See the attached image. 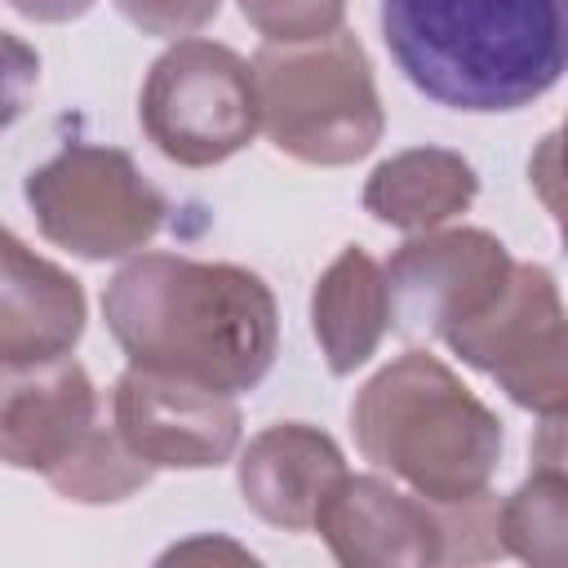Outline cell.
<instances>
[{
	"mask_svg": "<svg viewBox=\"0 0 568 568\" xmlns=\"http://www.w3.org/2000/svg\"><path fill=\"white\" fill-rule=\"evenodd\" d=\"M315 532L346 568H430L506 555L501 501L488 488L462 501H430L382 475H346L320 506Z\"/></svg>",
	"mask_w": 568,
	"mask_h": 568,
	"instance_id": "5b68a950",
	"label": "cell"
},
{
	"mask_svg": "<svg viewBox=\"0 0 568 568\" xmlns=\"http://www.w3.org/2000/svg\"><path fill=\"white\" fill-rule=\"evenodd\" d=\"M404 80L448 111H519L568 71V0H382Z\"/></svg>",
	"mask_w": 568,
	"mask_h": 568,
	"instance_id": "7a4b0ae2",
	"label": "cell"
},
{
	"mask_svg": "<svg viewBox=\"0 0 568 568\" xmlns=\"http://www.w3.org/2000/svg\"><path fill=\"white\" fill-rule=\"evenodd\" d=\"M488 377L519 408L550 413V408L568 404V311L537 324Z\"/></svg>",
	"mask_w": 568,
	"mask_h": 568,
	"instance_id": "ac0fdd59",
	"label": "cell"
},
{
	"mask_svg": "<svg viewBox=\"0 0 568 568\" xmlns=\"http://www.w3.org/2000/svg\"><path fill=\"white\" fill-rule=\"evenodd\" d=\"M559 311H564V302H559L555 275L541 262H515L501 297L484 315H475L470 324L453 328L444 342H448L453 355H462V364H470L479 373H493L537 324H546Z\"/></svg>",
	"mask_w": 568,
	"mask_h": 568,
	"instance_id": "9a60e30c",
	"label": "cell"
},
{
	"mask_svg": "<svg viewBox=\"0 0 568 568\" xmlns=\"http://www.w3.org/2000/svg\"><path fill=\"white\" fill-rule=\"evenodd\" d=\"M244 22L266 40H320L342 31L346 0H235Z\"/></svg>",
	"mask_w": 568,
	"mask_h": 568,
	"instance_id": "d6986e66",
	"label": "cell"
},
{
	"mask_svg": "<svg viewBox=\"0 0 568 568\" xmlns=\"http://www.w3.org/2000/svg\"><path fill=\"white\" fill-rule=\"evenodd\" d=\"M111 417L129 448L155 470H209L240 448L235 395L164 377L151 368H124L111 390Z\"/></svg>",
	"mask_w": 568,
	"mask_h": 568,
	"instance_id": "9c48e42d",
	"label": "cell"
},
{
	"mask_svg": "<svg viewBox=\"0 0 568 568\" xmlns=\"http://www.w3.org/2000/svg\"><path fill=\"white\" fill-rule=\"evenodd\" d=\"M102 315L133 368L226 395L253 390L280 351L275 297L235 262L138 253L111 275Z\"/></svg>",
	"mask_w": 568,
	"mask_h": 568,
	"instance_id": "6da1fadb",
	"label": "cell"
},
{
	"mask_svg": "<svg viewBox=\"0 0 568 568\" xmlns=\"http://www.w3.org/2000/svg\"><path fill=\"white\" fill-rule=\"evenodd\" d=\"M528 182H532L537 200L546 204V213H550V222L568 248V138H564V129H555L537 142V151L528 160Z\"/></svg>",
	"mask_w": 568,
	"mask_h": 568,
	"instance_id": "ffe728a7",
	"label": "cell"
},
{
	"mask_svg": "<svg viewBox=\"0 0 568 568\" xmlns=\"http://www.w3.org/2000/svg\"><path fill=\"white\" fill-rule=\"evenodd\" d=\"M479 178L470 160L448 146H413L382 160L364 182V209L395 231L422 235L470 209Z\"/></svg>",
	"mask_w": 568,
	"mask_h": 568,
	"instance_id": "5bb4252c",
	"label": "cell"
},
{
	"mask_svg": "<svg viewBox=\"0 0 568 568\" xmlns=\"http://www.w3.org/2000/svg\"><path fill=\"white\" fill-rule=\"evenodd\" d=\"M390 328L386 266L359 244H346L311 293V333L333 377H346L373 359Z\"/></svg>",
	"mask_w": 568,
	"mask_h": 568,
	"instance_id": "4fadbf2b",
	"label": "cell"
},
{
	"mask_svg": "<svg viewBox=\"0 0 568 568\" xmlns=\"http://www.w3.org/2000/svg\"><path fill=\"white\" fill-rule=\"evenodd\" d=\"M351 430L364 462L430 501L484 493L501 462L497 413L426 351H404L359 386Z\"/></svg>",
	"mask_w": 568,
	"mask_h": 568,
	"instance_id": "3957f363",
	"label": "cell"
},
{
	"mask_svg": "<svg viewBox=\"0 0 568 568\" xmlns=\"http://www.w3.org/2000/svg\"><path fill=\"white\" fill-rule=\"evenodd\" d=\"M115 9L146 36H191L209 18H217L222 0H115Z\"/></svg>",
	"mask_w": 568,
	"mask_h": 568,
	"instance_id": "44dd1931",
	"label": "cell"
},
{
	"mask_svg": "<svg viewBox=\"0 0 568 568\" xmlns=\"http://www.w3.org/2000/svg\"><path fill=\"white\" fill-rule=\"evenodd\" d=\"M151 462H142L129 439L120 435L115 417H111V404H106V417L93 426V435L80 444V453L58 466L49 475V488L62 493L67 501H84V506H102V501H124L129 493L146 488L151 484Z\"/></svg>",
	"mask_w": 568,
	"mask_h": 568,
	"instance_id": "e0dca14e",
	"label": "cell"
},
{
	"mask_svg": "<svg viewBox=\"0 0 568 568\" xmlns=\"http://www.w3.org/2000/svg\"><path fill=\"white\" fill-rule=\"evenodd\" d=\"M564 138H568V120H564Z\"/></svg>",
	"mask_w": 568,
	"mask_h": 568,
	"instance_id": "cb8c5ba5",
	"label": "cell"
},
{
	"mask_svg": "<svg viewBox=\"0 0 568 568\" xmlns=\"http://www.w3.org/2000/svg\"><path fill=\"white\" fill-rule=\"evenodd\" d=\"M102 417L106 404L71 355L36 368H4L0 457L13 470H36L49 479L80 453Z\"/></svg>",
	"mask_w": 568,
	"mask_h": 568,
	"instance_id": "30bf717a",
	"label": "cell"
},
{
	"mask_svg": "<svg viewBox=\"0 0 568 568\" xmlns=\"http://www.w3.org/2000/svg\"><path fill=\"white\" fill-rule=\"evenodd\" d=\"M515 257L506 244L479 226H435L404 240L386 262L390 284V328L404 337H448L453 328L484 315L506 280Z\"/></svg>",
	"mask_w": 568,
	"mask_h": 568,
	"instance_id": "ba28073f",
	"label": "cell"
},
{
	"mask_svg": "<svg viewBox=\"0 0 568 568\" xmlns=\"http://www.w3.org/2000/svg\"><path fill=\"white\" fill-rule=\"evenodd\" d=\"M262 133L275 151L342 169L364 160L386 129L373 62L351 31L320 40H266L253 53Z\"/></svg>",
	"mask_w": 568,
	"mask_h": 568,
	"instance_id": "277c9868",
	"label": "cell"
},
{
	"mask_svg": "<svg viewBox=\"0 0 568 568\" xmlns=\"http://www.w3.org/2000/svg\"><path fill=\"white\" fill-rule=\"evenodd\" d=\"M0 364L36 368L71 355L84 333V288L49 257L31 253L13 231L0 240Z\"/></svg>",
	"mask_w": 568,
	"mask_h": 568,
	"instance_id": "7c38bea8",
	"label": "cell"
},
{
	"mask_svg": "<svg viewBox=\"0 0 568 568\" xmlns=\"http://www.w3.org/2000/svg\"><path fill=\"white\" fill-rule=\"evenodd\" d=\"M501 541L532 568H568V479L532 470L501 501Z\"/></svg>",
	"mask_w": 568,
	"mask_h": 568,
	"instance_id": "2e32d148",
	"label": "cell"
},
{
	"mask_svg": "<svg viewBox=\"0 0 568 568\" xmlns=\"http://www.w3.org/2000/svg\"><path fill=\"white\" fill-rule=\"evenodd\" d=\"M22 195L40 235L84 262L129 257L164 226V195L120 146L67 142L53 160L27 173Z\"/></svg>",
	"mask_w": 568,
	"mask_h": 568,
	"instance_id": "52a82bcc",
	"label": "cell"
},
{
	"mask_svg": "<svg viewBox=\"0 0 568 568\" xmlns=\"http://www.w3.org/2000/svg\"><path fill=\"white\" fill-rule=\"evenodd\" d=\"M138 120L164 160L182 169L222 164L262 129L253 62L217 40L182 36L151 62Z\"/></svg>",
	"mask_w": 568,
	"mask_h": 568,
	"instance_id": "8992f818",
	"label": "cell"
},
{
	"mask_svg": "<svg viewBox=\"0 0 568 568\" xmlns=\"http://www.w3.org/2000/svg\"><path fill=\"white\" fill-rule=\"evenodd\" d=\"M346 457L342 448L306 422H275L262 435L248 439V448L240 453V497L244 506L284 532H306L315 528L320 506L328 501V493L346 479Z\"/></svg>",
	"mask_w": 568,
	"mask_h": 568,
	"instance_id": "8fae6325",
	"label": "cell"
},
{
	"mask_svg": "<svg viewBox=\"0 0 568 568\" xmlns=\"http://www.w3.org/2000/svg\"><path fill=\"white\" fill-rule=\"evenodd\" d=\"M93 4L98 0H9V9L31 22H71V18L89 13Z\"/></svg>",
	"mask_w": 568,
	"mask_h": 568,
	"instance_id": "603a6c76",
	"label": "cell"
},
{
	"mask_svg": "<svg viewBox=\"0 0 568 568\" xmlns=\"http://www.w3.org/2000/svg\"><path fill=\"white\" fill-rule=\"evenodd\" d=\"M532 470H550L568 479V404L541 413V426L532 435Z\"/></svg>",
	"mask_w": 568,
	"mask_h": 568,
	"instance_id": "7402d4cb",
	"label": "cell"
}]
</instances>
